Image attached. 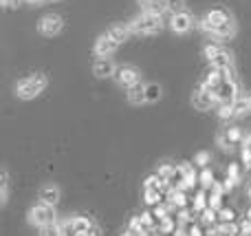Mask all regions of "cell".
I'll return each mask as SVG.
<instances>
[{
  "label": "cell",
  "instance_id": "33",
  "mask_svg": "<svg viewBox=\"0 0 251 236\" xmlns=\"http://www.w3.org/2000/svg\"><path fill=\"white\" fill-rule=\"evenodd\" d=\"M240 236H251V219L240 223Z\"/></svg>",
  "mask_w": 251,
  "mask_h": 236
},
{
  "label": "cell",
  "instance_id": "34",
  "mask_svg": "<svg viewBox=\"0 0 251 236\" xmlns=\"http://www.w3.org/2000/svg\"><path fill=\"white\" fill-rule=\"evenodd\" d=\"M207 161H209V155L207 153H199V157H196V163H199V166H207Z\"/></svg>",
  "mask_w": 251,
  "mask_h": 236
},
{
  "label": "cell",
  "instance_id": "21",
  "mask_svg": "<svg viewBox=\"0 0 251 236\" xmlns=\"http://www.w3.org/2000/svg\"><path fill=\"white\" fill-rule=\"evenodd\" d=\"M146 203L148 206H159V203H163V190L154 188V190H146Z\"/></svg>",
  "mask_w": 251,
  "mask_h": 236
},
{
  "label": "cell",
  "instance_id": "30",
  "mask_svg": "<svg viewBox=\"0 0 251 236\" xmlns=\"http://www.w3.org/2000/svg\"><path fill=\"white\" fill-rule=\"evenodd\" d=\"M185 232H187V236H205V230L201 228V225H192V223L185 225Z\"/></svg>",
  "mask_w": 251,
  "mask_h": 236
},
{
  "label": "cell",
  "instance_id": "25",
  "mask_svg": "<svg viewBox=\"0 0 251 236\" xmlns=\"http://www.w3.org/2000/svg\"><path fill=\"white\" fill-rule=\"evenodd\" d=\"M146 97L148 102H156L161 97V86L159 84H148L146 86Z\"/></svg>",
  "mask_w": 251,
  "mask_h": 236
},
{
  "label": "cell",
  "instance_id": "11",
  "mask_svg": "<svg viewBox=\"0 0 251 236\" xmlns=\"http://www.w3.org/2000/svg\"><path fill=\"white\" fill-rule=\"evenodd\" d=\"M115 64L108 60V57H97L95 64H93V73L97 78H115Z\"/></svg>",
  "mask_w": 251,
  "mask_h": 236
},
{
  "label": "cell",
  "instance_id": "14",
  "mask_svg": "<svg viewBox=\"0 0 251 236\" xmlns=\"http://www.w3.org/2000/svg\"><path fill=\"white\" fill-rule=\"evenodd\" d=\"M143 11L154 13V16H163L165 11H170L168 0H148V4H143Z\"/></svg>",
  "mask_w": 251,
  "mask_h": 236
},
{
  "label": "cell",
  "instance_id": "38",
  "mask_svg": "<svg viewBox=\"0 0 251 236\" xmlns=\"http://www.w3.org/2000/svg\"><path fill=\"white\" fill-rule=\"evenodd\" d=\"M139 4H141V7H143V4H148V0H139Z\"/></svg>",
  "mask_w": 251,
  "mask_h": 236
},
{
  "label": "cell",
  "instance_id": "13",
  "mask_svg": "<svg viewBox=\"0 0 251 236\" xmlns=\"http://www.w3.org/2000/svg\"><path fill=\"white\" fill-rule=\"evenodd\" d=\"M128 102L130 104H134V106H139V104H143V102H148V97H146V86H141V84H134V86H130L128 88Z\"/></svg>",
  "mask_w": 251,
  "mask_h": 236
},
{
  "label": "cell",
  "instance_id": "16",
  "mask_svg": "<svg viewBox=\"0 0 251 236\" xmlns=\"http://www.w3.org/2000/svg\"><path fill=\"white\" fill-rule=\"evenodd\" d=\"M108 33L113 35V38L117 40L119 44L126 42V40H128L130 35H132V33H130V26H128V25H126V26H124V25H113V26L108 29Z\"/></svg>",
  "mask_w": 251,
  "mask_h": 236
},
{
  "label": "cell",
  "instance_id": "17",
  "mask_svg": "<svg viewBox=\"0 0 251 236\" xmlns=\"http://www.w3.org/2000/svg\"><path fill=\"white\" fill-rule=\"evenodd\" d=\"M234 33H236V25H234V20H229V22H225V25L218 26V29L212 33V38H216V40H225V38H231Z\"/></svg>",
  "mask_w": 251,
  "mask_h": 236
},
{
  "label": "cell",
  "instance_id": "6",
  "mask_svg": "<svg viewBox=\"0 0 251 236\" xmlns=\"http://www.w3.org/2000/svg\"><path fill=\"white\" fill-rule=\"evenodd\" d=\"M62 18L57 16V13H47V16H42L40 18V22H38V31L42 35H47V38H51V35H57L62 31Z\"/></svg>",
  "mask_w": 251,
  "mask_h": 236
},
{
  "label": "cell",
  "instance_id": "4",
  "mask_svg": "<svg viewBox=\"0 0 251 236\" xmlns=\"http://www.w3.org/2000/svg\"><path fill=\"white\" fill-rule=\"evenodd\" d=\"M192 102L199 110H207L216 104V95H214V88H209L205 82H201L199 86L194 88V95H192Z\"/></svg>",
  "mask_w": 251,
  "mask_h": 236
},
{
  "label": "cell",
  "instance_id": "29",
  "mask_svg": "<svg viewBox=\"0 0 251 236\" xmlns=\"http://www.w3.org/2000/svg\"><path fill=\"white\" fill-rule=\"evenodd\" d=\"M156 175L161 177V179H165V181H170V177L174 175V168L170 166V163H163V166L159 168V172H156Z\"/></svg>",
  "mask_w": 251,
  "mask_h": 236
},
{
  "label": "cell",
  "instance_id": "3",
  "mask_svg": "<svg viewBox=\"0 0 251 236\" xmlns=\"http://www.w3.org/2000/svg\"><path fill=\"white\" fill-rule=\"evenodd\" d=\"M231 16L225 11V9H212V11H207L203 18L199 20V26L205 31L207 35H212L214 31L218 29L221 25H225V22H229Z\"/></svg>",
  "mask_w": 251,
  "mask_h": 236
},
{
  "label": "cell",
  "instance_id": "8",
  "mask_svg": "<svg viewBox=\"0 0 251 236\" xmlns=\"http://www.w3.org/2000/svg\"><path fill=\"white\" fill-rule=\"evenodd\" d=\"M192 26H194V18H192L190 11H176L170 16V29L174 31V33H187V31H192Z\"/></svg>",
  "mask_w": 251,
  "mask_h": 236
},
{
  "label": "cell",
  "instance_id": "23",
  "mask_svg": "<svg viewBox=\"0 0 251 236\" xmlns=\"http://www.w3.org/2000/svg\"><path fill=\"white\" fill-rule=\"evenodd\" d=\"M218 223H236V212L231 210V208L223 206L221 210H218Z\"/></svg>",
  "mask_w": 251,
  "mask_h": 236
},
{
  "label": "cell",
  "instance_id": "20",
  "mask_svg": "<svg viewBox=\"0 0 251 236\" xmlns=\"http://www.w3.org/2000/svg\"><path fill=\"white\" fill-rule=\"evenodd\" d=\"M218 117L221 119L236 117V102H223V104H218Z\"/></svg>",
  "mask_w": 251,
  "mask_h": 236
},
{
  "label": "cell",
  "instance_id": "24",
  "mask_svg": "<svg viewBox=\"0 0 251 236\" xmlns=\"http://www.w3.org/2000/svg\"><path fill=\"white\" fill-rule=\"evenodd\" d=\"M152 214L156 216V221L165 219V216H170V203H159V206H152Z\"/></svg>",
  "mask_w": 251,
  "mask_h": 236
},
{
  "label": "cell",
  "instance_id": "15",
  "mask_svg": "<svg viewBox=\"0 0 251 236\" xmlns=\"http://www.w3.org/2000/svg\"><path fill=\"white\" fill-rule=\"evenodd\" d=\"M57 199H60V192H57V188H53V185H44V188L40 190V201L47 203V206H55Z\"/></svg>",
  "mask_w": 251,
  "mask_h": 236
},
{
  "label": "cell",
  "instance_id": "9",
  "mask_svg": "<svg viewBox=\"0 0 251 236\" xmlns=\"http://www.w3.org/2000/svg\"><path fill=\"white\" fill-rule=\"evenodd\" d=\"M214 95H216V104L223 102H236L238 100V82L234 79H225L218 88H214Z\"/></svg>",
  "mask_w": 251,
  "mask_h": 236
},
{
  "label": "cell",
  "instance_id": "32",
  "mask_svg": "<svg viewBox=\"0 0 251 236\" xmlns=\"http://www.w3.org/2000/svg\"><path fill=\"white\" fill-rule=\"evenodd\" d=\"M227 177H229V179H234V181H238V177H240V168L236 166V163H231L229 170H227Z\"/></svg>",
  "mask_w": 251,
  "mask_h": 236
},
{
  "label": "cell",
  "instance_id": "28",
  "mask_svg": "<svg viewBox=\"0 0 251 236\" xmlns=\"http://www.w3.org/2000/svg\"><path fill=\"white\" fill-rule=\"evenodd\" d=\"M199 181L205 185V188H212V185H214V175H212V170H203V172H201Z\"/></svg>",
  "mask_w": 251,
  "mask_h": 236
},
{
  "label": "cell",
  "instance_id": "2",
  "mask_svg": "<svg viewBox=\"0 0 251 236\" xmlns=\"http://www.w3.org/2000/svg\"><path fill=\"white\" fill-rule=\"evenodd\" d=\"M44 88H47V78H44L42 73H35V75H29V78L20 79V82L16 84V95L20 97V100H33Z\"/></svg>",
  "mask_w": 251,
  "mask_h": 236
},
{
  "label": "cell",
  "instance_id": "26",
  "mask_svg": "<svg viewBox=\"0 0 251 236\" xmlns=\"http://www.w3.org/2000/svg\"><path fill=\"white\" fill-rule=\"evenodd\" d=\"M221 51H225L221 44H205V49H203V53H205V57H207V60H214V57H216Z\"/></svg>",
  "mask_w": 251,
  "mask_h": 236
},
{
  "label": "cell",
  "instance_id": "10",
  "mask_svg": "<svg viewBox=\"0 0 251 236\" xmlns=\"http://www.w3.org/2000/svg\"><path fill=\"white\" fill-rule=\"evenodd\" d=\"M117 47H119V42L108 33V31H106V33L100 35V40L95 42V55L108 57V55H113V53L117 51Z\"/></svg>",
  "mask_w": 251,
  "mask_h": 236
},
{
  "label": "cell",
  "instance_id": "7",
  "mask_svg": "<svg viewBox=\"0 0 251 236\" xmlns=\"http://www.w3.org/2000/svg\"><path fill=\"white\" fill-rule=\"evenodd\" d=\"M51 221H55V214H53V206H47V203H40V206L31 208L29 210V223L33 225H47L51 223Z\"/></svg>",
  "mask_w": 251,
  "mask_h": 236
},
{
  "label": "cell",
  "instance_id": "35",
  "mask_svg": "<svg viewBox=\"0 0 251 236\" xmlns=\"http://www.w3.org/2000/svg\"><path fill=\"white\" fill-rule=\"evenodd\" d=\"M18 2H20V0H2V7L11 9V7H18Z\"/></svg>",
  "mask_w": 251,
  "mask_h": 236
},
{
  "label": "cell",
  "instance_id": "36",
  "mask_svg": "<svg viewBox=\"0 0 251 236\" xmlns=\"http://www.w3.org/2000/svg\"><path fill=\"white\" fill-rule=\"evenodd\" d=\"M243 102H245V106H247V110L251 113V93H249V95H245V97H243Z\"/></svg>",
  "mask_w": 251,
  "mask_h": 236
},
{
  "label": "cell",
  "instance_id": "27",
  "mask_svg": "<svg viewBox=\"0 0 251 236\" xmlns=\"http://www.w3.org/2000/svg\"><path fill=\"white\" fill-rule=\"evenodd\" d=\"M0 185H2V206L9 201V177H7V170H2V181H0Z\"/></svg>",
  "mask_w": 251,
  "mask_h": 236
},
{
  "label": "cell",
  "instance_id": "22",
  "mask_svg": "<svg viewBox=\"0 0 251 236\" xmlns=\"http://www.w3.org/2000/svg\"><path fill=\"white\" fill-rule=\"evenodd\" d=\"M40 236H62V223L51 221V223L42 225V228H40Z\"/></svg>",
  "mask_w": 251,
  "mask_h": 236
},
{
  "label": "cell",
  "instance_id": "5",
  "mask_svg": "<svg viewBox=\"0 0 251 236\" xmlns=\"http://www.w3.org/2000/svg\"><path fill=\"white\" fill-rule=\"evenodd\" d=\"M115 79H117L122 86L130 88V86H134V84H141V73H139V69H134V66L124 64V66H117Z\"/></svg>",
  "mask_w": 251,
  "mask_h": 236
},
{
  "label": "cell",
  "instance_id": "19",
  "mask_svg": "<svg viewBox=\"0 0 251 236\" xmlns=\"http://www.w3.org/2000/svg\"><path fill=\"white\" fill-rule=\"evenodd\" d=\"M159 234H174L176 232V216H165V219L159 221V228H156Z\"/></svg>",
  "mask_w": 251,
  "mask_h": 236
},
{
  "label": "cell",
  "instance_id": "31",
  "mask_svg": "<svg viewBox=\"0 0 251 236\" xmlns=\"http://www.w3.org/2000/svg\"><path fill=\"white\" fill-rule=\"evenodd\" d=\"M168 2H170V11L172 13L183 11V9H185V2H183V0H168Z\"/></svg>",
  "mask_w": 251,
  "mask_h": 236
},
{
  "label": "cell",
  "instance_id": "1",
  "mask_svg": "<svg viewBox=\"0 0 251 236\" xmlns=\"http://www.w3.org/2000/svg\"><path fill=\"white\" fill-rule=\"evenodd\" d=\"M128 26H130V33L152 35V33H156V31L163 29V20H161V16H154V13L143 11L141 16H137L134 20H130Z\"/></svg>",
  "mask_w": 251,
  "mask_h": 236
},
{
  "label": "cell",
  "instance_id": "18",
  "mask_svg": "<svg viewBox=\"0 0 251 236\" xmlns=\"http://www.w3.org/2000/svg\"><path fill=\"white\" fill-rule=\"evenodd\" d=\"M73 221V236L75 234H84V232H88V230L93 228V221L88 219V216H75V219H71Z\"/></svg>",
  "mask_w": 251,
  "mask_h": 236
},
{
  "label": "cell",
  "instance_id": "12",
  "mask_svg": "<svg viewBox=\"0 0 251 236\" xmlns=\"http://www.w3.org/2000/svg\"><path fill=\"white\" fill-rule=\"evenodd\" d=\"M209 64H212V69H221V71H234V57H231V53L227 51H221L214 60H209Z\"/></svg>",
  "mask_w": 251,
  "mask_h": 236
},
{
  "label": "cell",
  "instance_id": "37",
  "mask_svg": "<svg viewBox=\"0 0 251 236\" xmlns=\"http://www.w3.org/2000/svg\"><path fill=\"white\" fill-rule=\"evenodd\" d=\"M26 2H29V4H42L44 0H26Z\"/></svg>",
  "mask_w": 251,
  "mask_h": 236
}]
</instances>
